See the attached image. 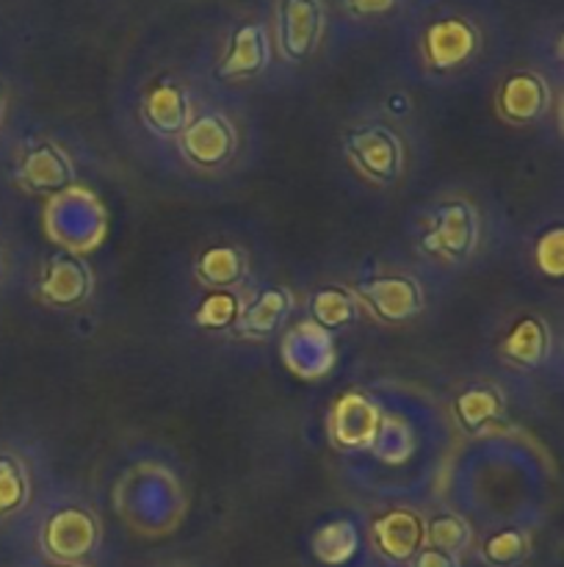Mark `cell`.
Wrapping results in <instances>:
<instances>
[{
	"instance_id": "obj_1",
	"label": "cell",
	"mask_w": 564,
	"mask_h": 567,
	"mask_svg": "<svg viewBox=\"0 0 564 567\" xmlns=\"http://www.w3.org/2000/svg\"><path fill=\"white\" fill-rule=\"evenodd\" d=\"M379 408L368 446L337 468L368 502H429L451 465L457 437L442 399L396 380L368 382Z\"/></svg>"
},
{
	"instance_id": "obj_2",
	"label": "cell",
	"mask_w": 564,
	"mask_h": 567,
	"mask_svg": "<svg viewBox=\"0 0 564 567\" xmlns=\"http://www.w3.org/2000/svg\"><path fill=\"white\" fill-rule=\"evenodd\" d=\"M407 258L431 282L479 269L495 244V214L468 186H440L404 219Z\"/></svg>"
},
{
	"instance_id": "obj_3",
	"label": "cell",
	"mask_w": 564,
	"mask_h": 567,
	"mask_svg": "<svg viewBox=\"0 0 564 567\" xmlns=\"http://www.w3.org/2000/svg\"><path fill=\"white\" fill-rule=\"evenodd\" d=\"M258 158V125L241 100L221 97L208 89L186 131L175 138L158 164L164 175L194 188L227 186L247 175Z\"/></svg>"
},
{
	"instance_id": "obj_4",
	"label": "cell",
	"mask_w": 564,
	"mask_h": 567,
	"mask_svg": "<svg viewBox=\"0 0 564 567\" xmlns=\"http://www.w3.org/2000/svg\"><path fill=\"white\" fill-rule=\"evenodd\" d=\"M464 446H470V454L484 463V471L479 474L464 463L459 465V480H451L448 504H453L470 524L481 509L484 518H490L487 524L534 518V502L547 496L545 460L514 432Z\"/></svg>"
},
{
	"instance_id": "obj_5",
	"label": "cell",
	"mask_w": 564,
	"mask_h": 567,
	"mask_svg": "<svg viewBox=\"0 0 564 567\" xmlns=\"http://www.w3.org/2000/svg\"><path fill=\"white\" fill-rule=\"evenodd\" d=\"M415 133V127L390 120L374 103L352 111L337 127L343 169L368 192H396L412 177L418 164Z\"/></svg>"
},
{
	"instance_id": "obj_6",
	"label": "cell",
	"mask_w": 564,
	"mask_h": 567,
	"mask_svg": "<svg viewBox=\"0 0 564 567\" xmlns=\"http://www.w3.org/2000/svg\"><path fill=\"white\" fill-rule=\"evenodd\" d=\"M205 94H208V86L202 83V78L188 75L175 66H160V70L149 72L138 83L125 109L122 133H125L127 144L149 164L158 166L175 138L186 131L191 116L197 114Z\"/></svg>"
},
{
	"instance_id": "obj_7",
	"label": "cell",
	"mask_w": 564,
	"mask_h": 567,
	"mask_svg": "<svg viewBox=\"0 0 564 567\" xmlns=\"http://www.w3.org/2000/svg\"><path fill=\"white\" fill-rule=\"evenodd\" d=\"M111 502H114L122 524L130 526V532L144 537H160L182 524L191 493H188L180 468L169 463L166 454L144 452L122 465Z\"/></svg>"
},
{
	"instance_id": "obj_8",
	"label": "cell",
	"mask_w": 564,
	"mask_h": 567,
	"mask_svg": "<svg viewBox=\"0 0 564 567\" xmlns=\"http://www.w3.org/2000/svg\"><path fill=\"white\" fill-rule=\"evenodd\" d=\"M412 70L431 89L468 81L490 59V33L476 14L464 9H435L412 33Z\"/></svg>"
},
{
	"instance_id": "obj_9",
	"label": "cell",
	"mask_w": 564,
	"mask_h": 567,
	"mask_svg": "<svg viewBox=\"0 0 564 567\" xmlns=\"http://www.w3.org/2000/svg\"><path fill=\"white\" fill-rule=\"evenodd\" d=\"M25 524L44 563H92L103 551V513L92 493L72 482L53 480Z\"/></svg>"
},
{
	"instance_id": "obj_10",
	"label": "cell",
	"mask_w": 564,
	"mask_h": 567,
	"mask_svg": "<svg viewBox=\"0 0 564 567\" xmlns=\"http://www.w3.org/2000/svg\"><path fill=\"white\" fill-rule=\"evenodd\" d=\"M348 286L363 308V319L385 330L418 324L435 302V282L409 258L365 260Z\"/></svg>"
},
{
	"instance_id": "obj_11",
	"label": "cell",
	"mask_w": 564,
	"mask_h": 567,
	"mask_svg": "<svg viewBox=\"0 0 564 567\" xmlns=\"http://www.w3.org/2000/svg\"><path fill=\"white\" fill-rule=\"evenodd\" d=\"M276 70L274 42H271L269 20L263 17H241L221 39L219 50L205 70L202 83L221 97L241 100L258 89Z\"/></svg>"
},
{
	"instance_id": "obj_12",
	"label": "cell",
	"mask_w": 564,
	"mask_h": 567,
	"mask_svg": "<svg viewBox=\"0 0 564 567\" xmlns=\"http://www.w3.org/2000/svg\"><path fill=\"white\" fill-rule=\"evenodd\" d=\"M9 177L22 197L50 203L81 186V161L59 133L33 127L11 144Z\"/></svg>"
},
{
	"instance_id": "obj_13",
	"label": "cell",
	"mask_w": 564,
	"mask_h": 567,
	"mask_svg": "<svg viewBox=\"0 0 564 567\" xmlns=\"http://www.w3.org/2000/svg\"><path fill=\"white\" fill-rule=\"evenodd\" d=\"M492 111L509 131H547L562 122V83L540 64H514L498 75Z\"/></svg>"
},
{
	"instance_id": "obj_14",
	"label": "cell",
	"mask_w": 564,
	"mask_h": 567,
	"mask_svg": "<svg viewBox=\"0 0 564 567\" xmlns=\"http://www.w3.org/2000/svg\"><path fill=\"white\" fill-rule=\"evenodd\" d=\"M457 443L512 435V391L501 377L473 374L457 382L448 402H442Z\"/></svg>"
},
{
	"instance_id": "obj_15",
	"label": "cell",
	"mask_w": 564,
	"mask_h": 567,
	"mask_svg": "<svg viewBox=\"0 0 564 567\" xmlns=\"http://www.w3.org/2000/svg\"><path fill=\"white\" fill-rule=\"evenodd\" d=\"M558 330L547 313L536 308H520L501 321L492 341V358L506 374L520 380L545 377L558 360Z\"/></svg>"
},
{
	"instance_id": "obj_16",
	"label": "cell",
	"mask_w": 564,
	"mask_h": 567,
	"mask_svg": "<svg viewBox=\"0 0 564 567\" xmlns=\"http://www.w3.org/2000/svg\"><path fill=\"white\" fill-rule=\"evenodd\" d=\"M357 515L365 548L379 563L404 567L426 546V502H368Z\"/></svg>"
},
{
	"instance_id": "obj_17",
	"label": "cell",
	"mask_w": 564,
	"mask_h": 567,
	"mask_svg": "<svg viewBox=\"0 0 564 567\" xmlns=\"http://www.w3.org/2000/svg\"><path fill=\"white\" fill-rule=\"evenodd\" d=\"M53 480L50 457H44L39 443H3L0 446V526L25 524Z\"/></svg>"
},
{
	"instance_id": "obj_18",
	"label": "cell",
	"mask_w": 564,
	"mask_h": 567,
	"mask_svg": "<svg viewBox=\"0 0 564 567\" xmlns=\"http://www.w3.org/2000/svg\"><path fill=\"white\" fill-rule=\"evenodd\" d=\"M276 70H304L318 59L330 31V9L324 0H276L269 22Z\"/></svg>"
},
{
	"instance_id": "obj_19",
	"label": "cell",
	"mask_w": 564,
	"mask_h": 567,
	"mask_svg": "<svg viewBox=\"0 0 564 567\" xmlns=\"http://www.w3.org/2000/svg\"><path fill=\"white\" fill-rule=\"evenodd\" d=\"M97 293V269L83 252L53 249L36 264L31 277V297L39 308L53 313L83 310Z\"/></svg>"
},
{
	"instance_id": "obj_20",
	"label": "cell",
	"mask_w": 564,
	"mask_h": 567,
	"mask_svg": "<svg viewBox=\"0 0 564 567\" xmlns=\"http://www.w3.org/2000/svg\"><path fill=\"white\" fill-rule=\"evenodd\" d=\"M299 302L302 293L296 288L269 280L249 282L241 291L238 319L227 338L241 343L276 341L288 321L299 313Z\"/></svg>"
},
{
	"instance_id": "obj_21",
	"label": "cell",
	"mask_w": 564,
	"mask_h": 567,
	"mask_svg": "<svg viewBox=\"0 0 564 567\" xmlns=\"http://www.w3.org/2000/svg\"><path fill=\"white\" fill-rule=\"evenodd\" d=\"M379 408L368 385H354L337 393L324 413L326 446L335 452L337 463L354 457L368 446L376 430Z\"/></svg>"
},
{
	"instance_id": "obj_22",
	"label": "cell",
	"mask_w": 564,
	"mask_h": 567,
	"mask_svg": "<svg viewBox=\"0 0 564 567\" xmlns=\"http://www.w3.org/2000/svg\"><path fill=\"white\" fill-rule=\"evenodd\" d=\"M188 277L202 293L208 291H230L238 293L254 282V258L252 249L232 238L208 241L194 252Z\"/></svg>"
},
{
	"instance_id": "obj_23",
	"label": "cell",
	"mask_w": 564,
	"mask_h": 567,
	"mask_svg": "<svg viewBox=\"0 0 564 567\" xmlns=\"http://www.w3.org/2000/svg\"><path fill=\"white\" fill-rule=\"evenodd\" d=\"M276 347H280V363L291 371L299 380H321L332 371L335 365V336L326 330H321L318 324H313L310 319H304L302 313L293 316L285 324V330L276 338Z\"/></svg>"
},
{
	"instance_id": "obj_24",
	"label": "cell",
	"mask_w": 564,
	"mask_h": 567,
	"mask_svg": "<svg viewBox=\"0 0 564 567\" xmlns=\"http://www.w3.org/2000/svg\"><path fill=\"white\" fill-rule=\"evenodd\" d=\"M534 518L487 524L481 532L476 529L470 551L484 567H518L529 559L531 548H534Z\"/></svg>"
},
{
	"instance_id": "obj_25",
	"label": "cell",
	"mask_w": 564,
	"mask_h": 567,
	"mask_svg": "<svg viewBox=\"0 0 564 567\" xmlns=\"http://www.w3.org/2000/svg\"><path fill=\"white\" fill-rule=\"evenodd\" d=\"M310 554L321 567H346L365 548L363 524L357 513H335L310 532Z\"/></svg>"
},
{
	"instance_id": "obj_26",
	"label": "cell",
	"mask_w": 564,
	"mask_h": 567,
	"mask_svg": "<svg viewBox=\"0 0 564 567\" xmlns=\"http://www.w3.org/2000/svg\"><path fill=\"white\" fill-rule=\"evenodd\" d=\"M299 313L332 336L352 330L363 319V308L348 282H321L310 288L307 293H302Z\"/></svg>"
},
{
	"instance_id": "obj_27",
	"label": "cell",
	"mask_w": 564,
	"mask_h": 567,
	"mask_svg": "<svg viewBox=\"0 0 564 567\" xmlns=\"http://www.w3.org/2000/svg\"><path fill=\"white\" fill-rule=\"evenodd\" d=\"M437 496H440V493H437ZM437 496H431L429 502H426V546L464 557V554L470 551V546H473L476 526L470 524L453 504L442 502V498Z\"/></svg>"
},
{
	"instance_id": "obj_28",
	"label": "cell",
	"mask_w": 564,
	"mask_h": 567,
	"mask_svg": "<svg viewBox=\"0 0 564 567\" xmlns=\"http://www.w3.org/2000/svg\"><path fill=\"white\" fill-rule=\"evenodd\" d=\"M525 258L529 266L542 280L558 282L564 275V227L558 216L545 219L525 244Z\"/></svg>"
},
{
	"instance_id": "obj_29",
	"label": "cell",
	"mask_w": 564,
	"mask_h": 567,
	"mask_svg": "<svg viewBox=\"0 0 564 567\" xmlns=\"http://www.w3.org/2000/svg\"><path fill=\"white\" fill-rule=\"evenodd\" d=\"M238 305H241V291H208L199 299L191 321L197 330L210 332V336H230L232 324L238 319Z\"/></svg>"
},
{
	"instance_id": "obj_30",
	"label": "cell",
	"mask_w": 564,
	"mask_h": 567,
	"mask_svg": "<svg viewBox=\"0 0 564 567\" xmlns=\"http://www.w3.org/2000/svg\"><path fill=\"white\" fill-rule=\"evenodd\" d=\"M337 6H341V11L348 20L374 22L396 14L404 6V0H337Z\"/></svg>"
},
{
	"instance_id": "obj_31",
	"label": "cell",
	"mask_w": 564,
	"mask_h": 567,
	"mask_svg": "<svg viewBox=\"0 0 564 567\" xmlns=\"http://www.w3.org/2000/svg\"><path fill=\"white\" fill-rule=\"evenodd\" d=\"M17 266H20V258H17V238L0 233V291L14 280Z\"/></svg>"
},
{
	"instance_id": "obj_32",
	"label": "cell",
	"mask_w": 564,
	"mask_h": 567,
	"mask_svg": "<svg viewBox=\"0 0 564 567\" xmlns=\"http://www.w3.org/2000/svg\"><path fill=\"white\" fill-rule=\"evenodd\" d=\"M404 567H462V557L440 551V548L424 546Z\"/></svg>"
},
{
	"instance_id": "obj_33",
	"label": "cell",
	"mask_w": 564,
	"mask_h": 567,
	"mask_svg": "<svg viewBox=\"0 0 564 567\" xmlns=\"http://www.w3.org/2000/svg\"><path fill=\"white\" fill-rule=\"evenodd\" d=\"M11 109H14V100H11L9 83L0 81V133H6L11 122Z\"/></svg>"
},
{
	"instance_id": "obj_34",
	"label": "cell",
	"mask_w": 564,
	"mask_h": 567,
	"mask_svg": "<svg viewBox=\"0 0 564 567\" xmlns=\"http://www.w3.org/2000/svg\"><path fill=\"white\" fill-rule=\"evenodd\" d=\"M36 567H92L88 563H44V559H39Z\"/></svg>"
},
{
	"instance_id": "obj_35",
	"label": "cell",
	"mask_w": 564,
	"mask_h": 567,
	"mask_svg": "<svg viewBox=\"0 0 564 567\" xmlns=\"http://www.w3.org/2000/svg\"><path fill=\"white\" fill-rule=\"evenodd\" d=\"M158 567H194L191 563H182V559H166V563H160Z\"/></svg>"
}]
</instances>
